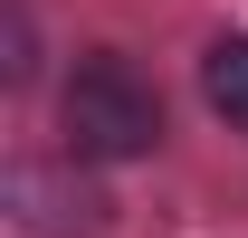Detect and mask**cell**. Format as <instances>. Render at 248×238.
Instances as JSON below:
<instances>
[{
    "instance_id": "2",
    "label": "cell",
    "mask_w": 248,
    "mask_h": 238,
    "mask_svg": "<svg viewBox=\"0 0 248 238\" xmlns=\"http://www.w3.org/2000/svg\"><path fill=\"white\" fill-rule=\"evenodd\" d=\"M10 200H19V229H38V238H86V229H95V209H105L86 181L67 191L48 162H19V172H10Z\"/></svg>"
},
{
    "instance_id": "4",
    "label": "cell",
    "mask_w": 248,
    "mask_h": 238,
    "mask_svg": "<svg viewBox=\"0 0 248 238\" xmlns=\"http://www.w3.org/2000/svg\"><path fill=\"white\" fill-rule=\"evenodd\" d=\"M29 67H38V38H29V10L10 0V58H0V76H10V86H29Z\"/></svg>"
},
{
    "instance_id": "3",
    "label": "cell",
    "mask_w": 248,
    "mask_h": 238,
    "mask_svg": "<svg viewBox=\"0 0 248 238\" xmlns=\"http://www.w3.org/2000/svg\"><path fill=\"white\" fill-rule=\"evenodd\" d=\"M201 95H210L219 124L248 134V29H239V38H210V58H201Z\"/></svg>"
},
{
    "instance_id": "1",
    "label": "cell",
    "mask_w": 248,
    "mask_h": 238,
    "mask_svg": "<svg viewBox=\"0 0 248 238\" xmlns=\"http://www.w3.org/2000/svg\"><path fill=\"white\" fill-rule=\"evenodd\" d=\"M58 124H67V162H143L162 143V95H153V76L124 48H95L67 76Z\"/></svg>"
}]
</instances>
